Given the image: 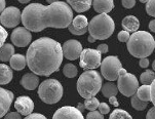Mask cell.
Here are the masks:
<instances>
[{"label": "cell", "mask_w": 155, "mask_h": 119, "mask_svg": "<svg viewBox=\"0 0 155 119\" xmlns=\"http://www.w3.org/2000/svg\"><path fill=\"white\" fill-rule=\"evenodd\" d=\"M155 79V72L152 70H147L144 73L141 74L140 81L143 85H150Z\"/></svg>", "instance_id": "26"}, {"label": "cell", "mask_w": 155, "mask_h": 119, "mask_svg": "<svg viewBox=\"0 0 155 119\" xmlns=\"http://www.w3.org/2000/svg\"><path fill=\"white\" fill-rule=\"evenodd\" d=\"M5 5H6V2L5 0H0V14L5 9Z\"/></svg>", "instance_id": "44"}, {"label": "cell", "mask_w": 155, "mask_h": 119, "mask_svg": "<svg viewBox=\"0 0 155 119\" xmlns=\"http://www.w3.org/2000/svg\"><path fill=\"white\" fill-rule=\"evenodd\" d=\"M108 45L107 44H100V45L98 46V51L100 54L101 55H103V54H106V52H108Z\"/></svg>", "instance_id": "40"}, {"label": "cell", "mask_w": 155, "mask_h": 119, "mask_svg": "<svg viewBox=\"0 0 155 119\" xmlns=\"http://www.w3.org/2000/svg\"><path fill=\"white\" fill-rule=\"evenodd\" d=\"M115 30V24L112 18L107 14H100L91 18L88 23V31L94 39L104 40L109 38Z\"/></svg>", "instance_id": "5"}, {"label": "cell", "mask_w": 155, "mask_h": 119, "mask_svg": "<svg viewBox=\"0 0 155 119\" xmlns=\"http://www.w3.org/2000/svg\"><path fill=\"white\" fill-rule=\"evenodd\" d=\"M101 91H102L103 96L109 99L110 97L116 96L117 92H118V88H117L116 84H114L113 82H107L102 86Z\"/></svg>", "instance_id": "25"}, {"label": "cell", "mask_w": 155, "mask_h": 119, "mask_svg": "<svg viewBox=\"0 0 155 119\" xmlns=\"http://www.w3.org/2000/svg\"><path fill=\"white\" fill-rule=\"evenodd\" d=\"M14 100V94L8 89H4L3 87H0V118L8 112L10 106Z\"/></svg>", "instance_id": "16"}, {"label": "cell", "mask_w": 155, "mask_h": 119, "mask_svg": "<svg viewBox=\"0 0 155 119\" xmlns=\"http://www.w3.org/2000/svg\"><path fill=\"white\" fill-rule=\"evenodd\" d=\"M98 109H99V112L103 115L108 114V113L110 112V107L106 104V103H100Z\"/></svg>", "instance_id": "35"}, {"label": "cell", "mask_w": 155, "mask_h": 119, "mask_svg": "<svg viewBox=\"0 0 155 119\" xmlns=\"http://www.w3.org/2000/svg\"><path fill=\"white\" fill-rule=\"evenodd\" d=\"M152 68H153V71H155V60H154V62L152 63Z\"/></svg>", "instance_id": "49"}, {"label": "cell", "mask_w": 155, "mask_h": 119, "mask_svg": "<svg viewBox=\"0 0 155 119\" xmlns=\"http://www.w3.org/2000/svg\"><path fill=\"white\" fill-rule=\"evenodd\" d=\"M24 119H47V118L42 114H39V113H32V114L26 116V118Z\"/></svg>", "instance_id": "38"}, {"label": "cell", "mask_w": 155, "mask_h": 119, "mask_svg": "<svg viewBox=\"0 0 155 119\" xmlns=\"http://www.w3.org/2000/svg\"><path fill=\"white\" fill-rule=\"evenodd\" d=\"M21 84L24 88L28 89V91H34L38 87L39 78L34 73H27L21 79Z\"/></svg>", "instance_id": "17"}, {"label": "cell", "mask_w": 155, "mask_h": 119, "mask_svg": "<svg viewBox=\"0 0 155 119\" xmlns=\"http://www.w3.org/2000/svg\"><path fill=\"white\" fill-rule=\"evenodd\" d=\"M10 39H12V44H15V46L25 47L28 46L32 40V35L28 29H26L25 27H19L12 31Z\"/></svg>", "instance_id": "12"}, {"label": "cell", "mask_w": 155, "mask_h": 119, "mask_svg": "<svg viewBox=\"0 0 155 119\" xmlns=\"http://www.w3.org/2000/svg\"><path fill=\"white\" fill-rule=\"evenodd\" d=\"M7 36H8L7 31L4 30V28L0 25V47L4 45V42H5V40H6Z\"/></svg>", "instance_id": "32"}, {"label": "cell", "mask_w": 155, "mask_h": 119, "mask_svg": "<svg viewBox=\"0 0 155 119\" xmlns=\"http://www.w3.org/2000/svg\"><path fill=\"white\" fill-rule=\"evenodd\" d=\"M69 31L73 35H83L88 31V21L85 15H79L73 18L72 23L69 26Z\"/></svg>", "instance_id": "14"}, {"label": "cell", "mask_w": 155, "mask_h": 119, "mask_svg": "<svg viewBox=\"0 0 155 119\" xmlns=\"http://www.w3.org/2000/svg\"><path fill=\"white\" fill-rule=\"evenodd\" d=\"M19 2H21V3H29L30 0H19Z\"/></svg>", "instance_id": "48"}, {"label": "cell", "mask_w": 155, "mask_h": 119, "mask_svg": "<svg viewBox=\"0 0 155 119\" xmlns=\"http://www.w3.org/2000/svg\"><path fill=\"white\" fill-rule=\"evenodd\" d=\"M109 103H110V104H112L113 106H115V107H117V106L119 105V104H118V101H117V99H116V97H115V96L109 98Z\"/></svg>", "instance_id": "43"}, {"label": "cell", "mask_w": 155, "mask_h": 119, "mask_svg": "<svg viewBox=\"0 0 155 119\" xmlns=\"http://www.w3.org/2000/svg\"><path fill=\"white\" fill-rule=\"evenodd\" d=\"M63 73L68 78H74L77 75V68L73 64H66L63 68Z\"/></svg>", "instance_id": "29"}, {"label": "cell", "mask_w": 155, "mask_h": 119, "mask_svg": "<svg viewBox=\"0 0 155 119\" xmlns=\"http://www.w3.org/2000/svg\"><path fill=\"white\" fill-rule=\"evenodd\" d=\"M52 119H84L82 113L79 109L70 106L59 108L54 112Z\"/></svg>", "instance_id": "13"}, {"label": "cell", "mask_w": 155, "mask_h": 119, "mask_svg": "<svg viewBox=\"0 0 155 119\" xmlns=\"http://www.w3.org/2000/svg\"><path fill=\"white\" fill-rule=\"evenodd\" d=\"M67 3L77 12H84L91 8L93 0H67Z\"/></svg>", "instance_id": "20"}, {"label": "cell", "mask_w": 155, "mask_h": 119, "mask_svg": "<svg viewBox=\"0 0 155 119\" xmlns=\"http://www.w3.org/2000/svg\"><path fill=\"white\" fill-rule=\"evenodd\" d=\"M136 96L144 102L148 103L149 101H151V86L150 85L139 86L138 91L136 92Z\"/></svg>", "instance_id": "24"}, {"label": "cell", "mask_w": 155, "mask_h": 119, "mask_svg": "<svg viewBox=\"0 0 155 119\" xmlns=\"http://www.w3.org/2000/svg\"><path fill=\"white\" fill-rule=\"evenodd\" d=\"M4 119H22L19 112H9L5 115Z\"/></svg>", "instance_id": "37"}, {"label": "cell", "mask_w": 155, "mask_h": 119, "mask_svg": "<svg viewBox=\"0 0 155 119\" xmlns=\"http://www.w3.org/2000/svg\"><path fill=\"white\" fill-rule=\"evenodd\" d=\"M86 119H104V117L103 114H101L99 111H91L86 115Z\"/></svg>", "instance_id": "34"}, {"label": "cell", "mask_w": 155, "mask_h": 119, "mask_svg": "<svg viewBox=\"0 0 155 119\" xmlns=\"http://www.w3.org/2000/svg\"><path fill=\"white\" fill-rule=\"evenodd\" d=\"M80 67L84 70H94L101 66L102 63V55L101 54L93 48H85L83 49L80 55Z\"/></svg>", "instance_id": "9"}, {"label": "cell", "mask_w": 155, "mask_h": 119, "mask_svg": "<svg viewBox=\"0 0 155 119\" xmlns=\"http://www.w3.org/2000/svg\"><path fill=\"white\" fill-rule=\"evenodd\" d=\"M122 28L124 31H127L128 33L132 32L135 33L139 30V27H140V22L137 18L135 15H127L122 20Z\"/></svg>", "instance_id": "19"}, {"label": "cell", "mask_w": 155, "mask_h": 119, "mask_svg": "<svg viewBox=\"0 0 155 119\" xmlns=\"http://www.w3.org/2000/svg\"><path fill=\"white\" fill-rule=\"evenodd\" d=\"M139 65H140L141 68H147L149 66V60L147 59V58H143V59L140 60Z\"/></svg>", "instance_id": "42"}, {"label": "cell", "mask_w": 155, "mask_h": 119, "mask_svg": "<svg viewBox=\"0 0 155 119\" xmlns=\"http://www.w3.org/2000/svg\"><path fill=\"white\" fill-rule=\"evenodd\" d=\"M101 73L105 79L109 81H115L118 79L119 71L121 70V62L116 55H109L105 58L101 63Z\"/></svg>", "instance_id": "8"}, {"label": "cell", "mask_w": 155, "mask_h": 119, "mask_svg": "<svg viewBox=\"0 0 155 119\" xmlns=\"http://www.w3.org/2000/svg\"><path fill=\"white\" fill-rule=\"evenodd\" d=\"M149 29H150L152 32H155V20H152L149 23Z\"/></svg>", "instance_id": "45"}, {"label": "cell", "mask_w": 155, "mask_h": 119, "mask_svg": "<svg viewBox=\"0 0 155 119\" xmlns=\"http://www.w3.org/2000/svg\"><path fill=\"white\" fill-rule=\"evenodd\" d=\"M15 108L21 115L28 116L32 114L34 110V103L31 98L27 96H21L15 100Z\"/></svg>", "instance_id": "15"}, {"label": "cell", "mask_w": 155, "mask_h": 119, "mask_svg": "<svg viewBox=\"0 0 155 119\" xmlns=\"http://www.w3.org/2000/svg\"><path fill=\"white\" fill-rule=\"evenodd\" d=\"M122 5L124 8H133L136 5V0H122Z\"/></svg>", "instance_id": "36"}, {"label": "cell", "mask_w": 155, "mask_h": 119, "mask_svg": "<svg viewBox=\"0 0 155 119\" xmlns=\"http://www.w3.org/2000/svg\"><path fill=\"white\" fill-rule=\"evenodd\" d=\"M100 105V102L97 98H89V99H85L84 101V107L85 109H87L89 111H96V109H98Z\"/></svg>", "instance_id": "30"}, {"label": "cell", "mask_w": 155, "mask_h": 119, "mask_svg": "<svg viewBox=\"0 0 155 119\" xmlns=\"http://www.w3.org/2000/svg\"><path fill=\"white\" fill-rule=\"evenodd\" d=\"M15 55V47L10 43H4L0 47V61L1 62H9L12 57Z\"/></svg>", "instance_id": "23"}, {"label": "cell", "mask_w": 155, "mask_h": 119, "mask_svg": "<svg viewBox=\"0 0 155 119\" xmlns=\"http://www.w3.org/2000/svg\"><path fill=\"white\" fill-rule=\"evenodd\" d=\"M140 1L142 2V3H147V2H148V0H140Z\"/></svg>", "instance_id": "50"}, {"label": "cell", "mask_w": 155, "mask_h": 119, "mask_svg": "<svg viewBox=\"0 0 155 119\" xmlns=\"http://www.w3.org/2000/svg\"><path fill=\"white\" fill-rule=\"evenodd\" d=\"M93 6L99 14H108L114 8L113 0H93Z\"/></svg>", "instance_id": "18"}, {"label": "cell", "mask_w": 155, "mask_h": 119, "mask_svg": "<svg viewBox=\"0 0 155 119\" xmlns=\"http://www.w3.org/2000/svg\"><path fill=\"white\" fill-rule=\"evenodd\" d=\"M10 68L14 70L21 71L27 65V61H26V57L23 55H14L12 59L9 60Z\"/></svg>", "instance_id": "21"}, {"label": "cell", "mask_w": 155, "mask_h": 119, "mask_svg": "<svg viewBox=\"0 0 155 119\" xmlns=\"http://www.w3.org/2000/svg\"><path fill=\"white\" fill-rule=\"evenodd\" d=\"M127 51L135 58L143 59L149 57L155 48L154 37L146 31H137L127 41Z\"/></svg>", "instance_id": "3"}, {"label": "cell", "mask_w": 155, "mask_h": 119, "mask_svg": "<svg viewBox=\"0 0 155 119\" xmlns=\"http://www.w3.org/2000/svg\"><path fill=\"white\" fill-rule=\"evenodd\" d=\"M151 102L155 107V79L153 80V82L151 83Z\"/></svg>", "instance_id": "39"}, {"label": "cell", "mask_w": 155, "mask_h": 119, "mask_svg": "<svg viewBox=\"0 0 155 119\" xmlns=\"http://www.w3.org/2000/svg\"><path fill=\"white\" fill-rule=\"evenodd\" d=\"M132 106H133L134 109H136L138 111H143V110H145L147 108L148 103L142 101V100L139 99L136 94H134V96L132 97Z\"/></svg>", "instance_id": "28"}, {"label": "cell", "mask_w": 155, "mask_h": 119, "mask_svg": "<svg viewBox=\"0 0 155 119\" xmlns=\"http://www.w3.org/2000/svg\"><path fill=\"white\" fill-rule=\"evenodd\" d=\"M64 91L57 79H46L38 87V96L45 104H56L62 99Z\"/></svg>", "instance_id": "6"}, {"label": "cell", "mask_w": 155, "mask_h": 119, "mask_svg": "<svg viewBox=\"0 0 155 119\" xmlns=\"http://www.w3.org/2000/svg\"><path fill=\"white\" fill-rule=\"evenodd\" d=\"M22 21V14L18 7L10 6L5 8L0 15V22L6 28L17 27Z\"/></svg>", "instance_id": "10"}, {"label": "cell", "mask_w": 155, "mask_h": 119, "mask_svg": "<svg viewBox=\"0 0 155 119\" xmlns=\"http://www.w3.org/2000/svg\"><path fill=\"white\" fill-rule=\"evenodd\" d=\"M146 12L151 17H155V0H148L146 3Z\"/></svg>", "instance_id": "31"}, {"label": "cell", "mask_w": 155, "mask_h": 119, "mask_svg": "<svg viewBox=\"0 0 155 119\" xmlns=\"http://www.w3.org/2000/svg\"><path fill=\"white\" fill-rule=\"evenodd\" d=\"M62 51L64 58L70 61H74L77 60L78 57H80L83 49L79 41L75 40V39H70V40H67L63 44Z\"/></svg>", "instance_id": "11"}, {"label": "cell", "mask_w": 155, "mask_h": 119, "mask_svg": "<svg viewBox=\"0 0 155 119\" xmlns=\"http://www.w3.org/2000/svg\"><path fill=\"white\" fill-rule=\"evenodd\" d=\"M72 21V8L63 1L54 2L47 6L41 3H31L22 12L24 27L32 32H40L45 28H68Z\"/></svg>", "instance_id": "1"}, {"label": "cell", "mask_w": 155, "mask_h": 119, "mask_svg": "<svg viewBox=\"0 0 155 119\" xmlns=\"http://www.w3.org/2000/svg\"><path fill=\"white\" fill-rule=\"evenodd\" d=\"M63 58L62 45L48 37H41L32 42L26 55L29 69L37 76H49L57 72Z\"/></svg>", "instance_id": "2"}, {"label": "cell", "mask_w": 155, "mask_h": 119, "mask_svg": "<svg viewBox=\"0 0 155 119\" xmlns=\"http://www.w3.org/2000/svg\"><path fill=\"white\" fill-rule=\"evenodd\" d=\"M109 119H133V117L128 114L127 111L122 109H115L111 112Z\"/></svg>", "instance_id": "27"}, {"label": "cell", "mask_w": 155, "mask_h": 119, "mask_svg": "<svg viewBox=\"0 0 155 119\" xmlns=\"http://www.w3.org/2000/svg\"><path fill=\"white\" fill-rule=\"evenodd\" d=\"M47 2H48L49 4H52V3H54V2H58V1H60V0H46Z\"/></svg>", "instance_id": "47"}, {"label": "cell", "mask_w": 155, "mask_h": 119, "mask_svg": "<svg viewBox=\"0 0 155 119\" xmlns=\"http://www.w3.org/2000/svg\"><path fill=\"white\" fill-rule=\"evenodd\" d=\"M118 40H119L120 42H127L128 41V39H130V33L127 32V31H124V30H122V31H120L119 33H118Z\"/></svg>", "instance_id": "33"}, {"label": "cell", "mask_w": 155, "mask_h": 119, "mask_svg": "<svg viewBox=\"0 0 155 119\" xmlns=\"http://www.w3.org/2000/svg\"><path fill=\"white\" fill-rule=\"evenodd\" d=\"M102 88V76L98 71H84L78 78V94L84 99L94 98Z\"/></svg>", "instance_id": "4"}, {"label": "cell", "mask_w": 155, "mask_h": 119, "mask_svg": "<svg viewBox=\"0 0 155 119\" xmlns=\"http://www.w3.org/2000/svg\"><path fill=\"white\" fill-rule=\"evenodd\" d=\"M117 88L124 97H133L139 88V81L134 74L127 73L121 68L117 79Z\"/></svg>", "instance_id": "7"}, {"label": "cell", "mask_w": 155, "mask_h": 119, "mask_svg": "<svg viewBox=\"0 0 155 119\" xmlns=\"http://www.w3.org/2000/svg\"><path fill=\"white\" fill-rule=\"evenodd\" d=\"M146 119H155V107H152L151 109L147 112Z\"/></svg>", "instance_id": "41"}, {"label": "cell", "mask_w": 155, "mask_h": 119, "mask_svg": "<svg viewBox=\"0 0 155 119\" xmlns=\"http://www.w3.org/2000/svg\"><path fill=\"white\" fill-rule=\"evenodd\" d=\"M87 40H88V42H91V43H94V42L96 41V39H94L93 36L89 35V36H88V38H87Z\"/></svg>", "instance_id": "46"}, {"label": "cell", "mask_w": 155, "mask_h": 119, "mask_svg": "<svg viewBox=\"0 0 155 119\" xmlns=\"http://www.w3.org/2000/svg\"><path fill=\"white\" fill-rule=\"evenodd\" d=\"M14 74L12 68L5 64H0V84H7L12 80Z\"/></svg>", "instance_id": "22"}]
</instances>
